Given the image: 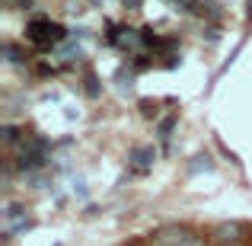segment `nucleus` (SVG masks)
Returning <instances> with one entry per match:
<instances>
[{
    "label": "nucleus",
    "mask_w": 252,
    "mask_h": 246,
    "mask_svg": "<svg viewBox=\"0 0 252 246\" xmlns=\"http://www.w3.org/2000/svg\"><path fill=\"white\" fill-rule=\"evenodd\" d=\"M48 150H51V141L42 135H23L19 138V154H16V166L23 173H32V170H42L48 163Z\"/></svg>",
    "instance_id": "1"
},
{
    "label": "nucleus",
    "mask_w": 252,
    "mask_h": 246,
    "mask_svg": "<svg viewBox=\"0 0 252 246\" xmlns=\"http://www.w3.org/2000/svg\"><path fill=\"white\" fill-rule=\"evenodd\" d=\"M26 38H29L35 48L48 51V48H58V45L67 42V29H64L61 23H51L48 16H35L26 26Z\"/></svg>",
    "instance_id": "2"
},
{
    "label": "nucleus",
    "mask_w": 252,
    "mask_h": 246,
    "mask_svg": "<svg viewBox=\"0 0 252 246\" xmlns=\"http://www.w3.org/2000/svg\"><path fill=\"white\" fill-rule=\"evenodd\" d=\"M147 243L150 246H208L198 230L185 227V224H160L147 237Z\"/></svg>",
    "instance_id": "3"
},
{
    "label": "nucleus",
    "mask_w": 252,
    "mask_h": 246,
    "mask_svg": "<svg viewBox=\"0 0 252 246\" xmlns=\"http://www.w3.org/2000/svg\"><path fill=\"white\" fill-rule=\"evenodd\" d=\"M105 42H109L112 48L128 51V48H134V45H141V32H137V29H128V26H115V23H109Z\"/></svg>",
    "instance_id": "4"
},
{
    "label": "nucleus",
    "mask_w": 252,
    "mask_h": 246,
    "mask_svg": "<svg viewBox=\"0 0 252 246\" xmlns=\"http://www.w3.org/2000/svg\"><path fill=\"white\" fill-rule=\"evenodd\" d=\"M243 234H246V227H243L240 221H223V224H217V227L211 230V237H214L217 243H240Z\"/></svg>",
    "instance_id": "5"
},
{
    "label": "nucleus",
    "mask_w": 252,
    "mask_h": 246,
    "mask_svg": "<svg viewBox=\"0 0 252 246\" xmlns=\"http://www.w3.org/2000/svg\"><path fill=\"white\" fill-rule=\"evenodd\" d=\"M154 160H157V150H154V147H134V150L128 154L131 170H134V173H141V176L150 170V166H154Z\"/></svg>",
    "instance_id": "6"
},
{
    "label": "nucleus",
    "mask_w": 252,
    "mask_h": 246,
    "mask_svg": "<svg viewBox=\"0 0 252 246\" xmlns=\"http://www.w3.org/2000/svg\"><path fill=\"white\" fill-rule=\"evenodd\" d=\"M172 128H176V115H166V118H160V125H157V138H160V144H163V150H166V154H169Z\"/></svg>",
    "instance_id": "7"
},
{
    "label": "nucleus",
    "mask_w": 252,
    "mask_h": 246,
    "mask_svg": "<svg viewBox=\"0 0 252 246\" xmlns=\"http://www.w3.org/2000/svg\"><path fill=\"white\" fill-rule=\"evenodd\" d=\"M211 173V170H214V160H211V157L208 154H195V157H191V163H189V173H191V176H195V173Z\"/></svg>",
    "instance_id": "8"
},
{
    "label": "nucleus",
    "mask_w": 252,
    "mask_h": 246,
    "mask_svg": "<svg viewBox=\"0 0 252 246\" xmlns=\"http://www.w3.org/2000/svg\"><path fill=\"white\" fill-rule=\"evenodd\" d=\"M3 55H6V61H10V64H19V61H23V55H19V48L13 42L3 45Z\"/></svg>",
    "instance_id": "9"
},
{
    "label": "nucleus",
    "mask_w": 252,
    "mask_h": 246,
    "mask_svg": "<svg viewBox=\"0 0 252 246\" xmlns=\"http://www.w3.org/2000/svg\"><path fill=\"white\" fill-rule=\"evenodd\" d=\"M86 93H90V96H99V86H96V77L93 74H86Z\"/></svg>",
    "instance_id": "10"
},
{
    "label": "nucleus",
    "mask_w": 252,
    "mask_h": 246,
    "mask_svg": "<svg viewBox=\"0 0 252 246\" xmlns=\"http://www.w3.org/2000/svg\"><path fill=\"white\" fill-rule=\"evenodd\" d=\"M141 112H144V115L150 118V115H157V105H154V103H147V99H144V103H141Z\"/></svg>",
    "instance_id": "11"
},
{
    "label": "nucleus",
    "mask_w": 252,
    "mask_h": 246,
    "mask_svg": "<svg viewBox=\"0 0 252 246\" xmlns=\"http://www.w3.org/2000/svg\"><path fill=\"white\" fill-rule=\"evenodd\" d=\"M74 192H77L80 198H86V182H83V179H77V182H74Z\"/></svg>",
    "instance_id": "12"
},
{
    "label": "nucleus",
    "mask_w": 252,
    "mask_h": 246,
    "mask_svg": "<svg viewBox=\"0 0 252 246\" xmlns=\"http://www.w3.org/2000/svg\"><path fill=\"white\" fill-rule=\"evenodd\" d=\"M141 3H144V0H125V6H128V10H141Z\"/></svg>",
    "instance_id": "13"
},
{
    "label": "nucleus",
    "mask_w": 252,
    "mask_h": 246,
    "mask_svg": "<svg viewBox=\"0 0 252 246\" xmlns=\"http://www.w3.org/2000/svg\"><path fill=\"white\" fill-rule=\"evenodd\" d=\"M246 19H249V26H252V0H246Z\"/></svg>",
    "instance_id": "14"
}]
</instances>
